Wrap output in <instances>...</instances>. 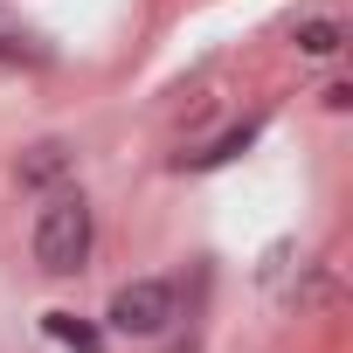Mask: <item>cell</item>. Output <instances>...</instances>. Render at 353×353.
Listing matches in <instances>:
<instances>
[{
    "mask_svg": "<svg viewBox=\"0 0 353 353\" xmlns=\"http://www.w3.org/2000/svg\"><path fill=\"white\" fill-rule=\"evenodd\" d=\"M181 353H194V346H181Z\"/></svg>",
    "mask_w": 353,
    "mask_h": 353,
    "instance_id": "8",
    "label": "cell"
},
{
    "mask_svg": "<svg viewBox=\"0 0 353 353\" xmlns=\"http://www.w3.org/2000/svg\"><path fill=\"white\" fill-rule=\"evenodd\" d=\"M173 319H181V284L173 277H132V284L111 291V312H104V325L125 332V339H152Z\"/></svg>",
    "mask_w": 353,
    "mask_h": 353,
    "instance_id": "2",
    "label": "cell"
},
{
    "mask_svg": "<svg viewBox=\"0 0 353 353\" xmlns=\"http://www.w3.org/2000/svg\"><path fill=\"white\" fill-rule=\"evenodd\" d=\"M90 243H97V222H90V201L83 194H49L35 229H28V250L49 277H77L90 263Z\"/></svg>",
    "mask_w": 353,
    "mask_h": 353,
    "instance_id": "1",
    "label": "cell"
},
{
    "mask_svg": "<svg viewBox=\"0 0 353 353\" xmlns=\"http://www.w3.org/2000/svg\"><path fill=\"white\" fill-rule=\"evenodd\" d=\"M256 132H263V118H243V125H229L222 139H208L201 152H181L173 166H181V173H215V166H229L236 152H250V145H256Z\"/></svg>",
    "mask_w": 353,
    "mask_h": 353,
    "instance_id": "3",
    "label": "cell"
},
{
    "mask_svg": "<svg viewBox=\"0 0 353 353\" xmlns=\"http://www.w3.org/2000/svg\"><path fill=\"white\" fill-rule=\"evenodd\" d=\"M346 49V21L339 14H312V21H298V56H339Z\"/></svg>",
    "mask_w": 353,
    "mask_h": 353,
    "instance_id": "5",
    "label": "cell"
},
{
    "mask_svg": "<svg viewBox=\"0 0 353 353\" xmlns=\"http://www.w3.org/2000/svg\"><path fill=\"white\" fill-rule=\"evenodd\" d=\"M42 332H49L56 346H70V353H104V346H97V332H90L83 319H70V312H49V319H42Z\"/></svg>",
    "mask_w": 353,
    "mask_h": 353,
    "instance_id": "6",
    "label": "cell"
},
{
    "mask_svg": "<svg viewBox=\"0 0 353 353\" xmlns=\"http://www.w3.org/2000/svg\"><path fill=\"white\" fill-rule=\"evenodd\" d=\"M70 166H77V152H70L63 139H35V145L14 159V181H21V188H56Z\"/></svg>",
    "mask_w": 353,
    "mask_h": 353,
    "instance_id": "4",
    "label": "cell"
},
{
    "mask_svg": "<svg viewBox=\"0 0 353 353\" xmlns=\"http://www.w3.org/2000/svg\"><path fill=\"white\" fill-rule=\"evenodd\" d=\"M0 63H49V49L28 35V28H14V21H0Z\"/></svg>",
    "mask_w": 353,
    "mask_h": 353,
    "instance_id": "7",
    "label": "cell"
}]
</instances>
